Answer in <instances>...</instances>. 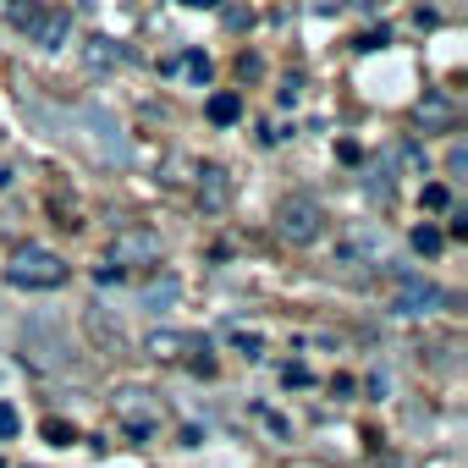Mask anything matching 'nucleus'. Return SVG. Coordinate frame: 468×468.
Here are the masks:
<instances>
[{
  "instance_id": "19",
  "label": "nucleus",
  "mask_w": 468,
  "mask_h": 468,
  "mask_svg": "<svg viewBox=\"0 0 468 468\" xmlns=\"http://www.w3.org/2000/svg\"><path fill=\"white\" fill-rule=\"evenodd\" d=\"M0 468H6V463H0Z\"/></svg>"
},
{
  "instance_id": "7",
  "label": "nucleus",
  "mask_w": 468,
  "mask_h": 468,
  "mask_svg": "<svg viewBox=\"0 0 468 468\" xmlns=\"http://www.w3.org/2000/svg\"><path fill=\"white\" fill-rule=\"evenodd\" d=\"M226 198H231V176H226L220 165H204V171H198V204L215 215V209H226Z\"/></svg>"
},
{
  "instance_id": "15",
  "label": "nucleus",
  "mask_w": 468,
  "mask_h": 468,
  "mask_svg": "<svg viewBox=\"0 0 468 468\" xmlns=\"http://www.w3.org/2000/svg\"><path fill=\"white\" fill-rule=\"evenodd\" d=\"M165 298H176V282H165V287H149V292H144V303H165Z\"/></svg>"
},
{
  "instance_id": "8",
  "label": "nucleus",
  "mask_w": 468,
  "mask_h": 468,
  "mask_svg": "<svg viewBox=\"0 0 468 468\" xmlns=\"http://www.w3.org/2000/svg\"><path fill=\"white\" fill-rule=\"evenodd\" d=\"M204 342H193V336H182V331H154L149 336V353L154 358H182V353H198Z\"/></svg>"
},
{
  "instance_id": "11",
  "label": "nucleus",
  "mask_w": 468,
  "mask_h": 468,
  "mask_svg": "<svg viewBox=\"0 0 468 468\" xmlns=\"http://www.w3.org/2000/svg\"><path fill=\"white\" fill-rule=\"evenodd\" d=\"M83 56H89V67H100V72H105V67H116L127 50H122V45H111V39H89V50H83Z\"/></svg>"
},
{
  "instance_id": "3",
  "label": "nucleus",
  "mask_w": 468,
  "mask_h": 468,
  "mask_svg": "<svg viewBox=\"0 0 468 468\" xmlns=\"http://www.w3.org/2000/svg\"><path fill=\"white\" fill-rule=\"evenodd\" d=\"M276 231L292 243V249H309V243H320V231H325V209L314 204V198H282V209H276Z\"/></svg>"
},
{
  "instance_id": "12",
  "label": "nucleus",
  "mask_w": 468,
  "mask_h": 468,
  "mask_svg": "<svg viewBox=\"0 0 468 468\" xmlns=\"http://www.w3.org/2000/svg\"><path fill=\"white\" fill-rule=\"evenodd\" d=\"M39 435H45L50 446H72V441H78V430H72L67 419H45V424H39Z\"/></svg>"
},
{
  "instance_id": "9",
  "label": "nucleus",
  "mask_w": 468,
  "mask_h": 468,
  "mask_svg": "<svg viewBox=\"0 0 468 468\" xmlns=\"http://www.w3.org/2000/svg\"><path fill=\"white\" fill-rule=\"evenodd\" d=\"M413 122L419 127H452V105L446 100H419L413 105Z\"/></svg>"
},
{
  "instance_id": "1",
  "label": "nucleus",
  "mask_w": 468,
  "mask_h": 468,
  "mask_svg": "<svg viewBox=\"0 0 468 468\" xmlns=\"http://www.w3.org/2000/svg\"><path fill=\"white\" fill-rule=\"evenodd\" d=\"M67 260L61 254H50V249H39V243H28V249H17L12 254V265H6V282L12 287H23V292H56V287H67Z\"/></svg>"
},
{
  "instance_id": "4",
  "label": "nucleus",
  "mask_w": 468,
  "mask_h": 468,
  "mask_svg": "<svg viewBox=\"0 0 468 468\" xmlns=\"http://www.w3.org/2000/svg\"><path fill=\"white\" fill-rule=\"evenodd\" d=\"M160 231H149V226H127V231H116L111 238V260L105 265H116V271H133V265H160Z\"/></svg>"
},
{
  "instance_id": "2",
  "label": "nucleus",
  "mask_w": 468,
  "mask_h": 468,
  "mask_svg": "<svg viewBox=\"0 0 468 468\" xmlns=\"http://www.w3.org/2000/svg\"><path fill=\"white\" fill-rule=\"evenodd\" d=\"M111 408H116V424H122L133 441H149V435L160 430V397L144 391V386H122V391L111 397Z\"/></svg>"
},
{
  "instance_id": "16",
  "label": "nucleus",
  "mask_w": 468,
  "mask_h": 468,
  "mask_svg": "<svg viewBox=\"0 0 468 468\" xmlns=\"http://www.w3.org/2000/svg\"><path fill=\"white\" fill-rule=\"evenodd\" d=\"M238 347H243L249 358H260V336H249V331H238Z\"/></svg>"
},
{
  "instance_id": "13",
  "label": "nucleus",
  "mask_w": 468,
  "mask_h": 468,
  "mask_svg": "<svg viewBox=\"0 0 468 468\" xmlns=\"http://www.w3.org/2000/svg\"><path fill=\"white\" fill-rule=\"evenodd\" d=\"M441 243H446V238H441L435 226H413V249H419V254H441Z\"/></svg>"
},
{
  "instance_id": "10",
  "label": "nucleus",
  "mask_w": 468,
  "mask_h": 468,
  "mask_svg": "<svg viewBox=\"0 0 468 468\" xmlns=\"http://www.w3.org/2000/svg\"><path fill=\"white\" fill-rule=\"evenodd\" d=\"M238 116H243V100H238V94H215V100H209V122H215V127H231Z\"/></svg>"
},
{
  "instance_id": "6",
  "label": "nucleus",
  "mask_w": 468,
  "mask_h": 468,
  "mask_svg": "<svg viewBox=\"0 0 468 468\" xmlns=\"http://www.w3.org/2000/svg\"><path fill=\"white\" fill-rule=\"evenodd\" d=\"M446 303V292L435 287V282H419V276H408L402 287H397V314H408V320H419V314H435Z\"/></svg>"
},
{
  "instance_id": "5",
  "label": "nucleus",
  "mask_w": 468,
  "mask_h": 468,
  "mask_svg": "<svg viewBox=\"0 0 468 468\" xmlns=\"http://www.w3.org/2000/svg\"><path fill=\"white\" fill-rule=\"evenodd\" d=\"M17 28L34 39V45H45V50H61L67 45V28H72V17L67 12H17Z\"/></svg>"
},
{
  "instance_id": "18",
  "label": "nucleus",
  "mask_w": 468,
  "mask_h": 468,
  "mask_svg": "<svg viewBox=\"0 0 468 468\" xmlns=\"http://www.w3.org/2000/svg\"><path fill=\"white\" fill-rule=\"evenodd\" d=\"M0 187H12V171H6V165H0Z\"/></svg>"
},
{
  "instance_id": "17",
  "label": "nucleus",
  "mask_w": 468,
  "mask_h": 468,
  "mask_svg": "<svg viewBox=\"0 0 468 468\" xmlns=\"http://www.w3.org/2000/svg\"><path fill=\"white\" fill-rule=\"evenodd\" d=\"M182 6H193V12H215L220 0H182Z\"/></svg>"
},
{
  "instance_id": "14",
  "label": "nucleus",
  "mask_w": 468,
  "mask_h": 468,
  "mask_svg": "<svg viewBox=\"0 0 468 468\" xmlns=\"http://www.w3.org/2000/svg\"><path fill=\"white\" fill-rule=\"evenodd\" d=\"M17 424H23V419H17V408H12V402H0V441H12V435H17Z\"/></svg>"
}]
</instances>
